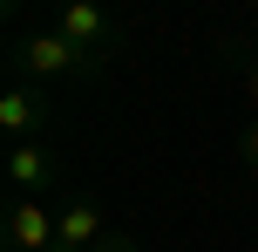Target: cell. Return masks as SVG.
I'll return each instance as SVG.
<instances>
[{"instance_id":"ba28073f","label":"cell","mask_w":258,"mask_h":252,"mask_svg":"<svg viewBox=\"0 0 258 252\" xmlns=\"http://www.w3.org/2000/svg\"><path fill=\"white\" fill-rule=\"evenodd\" d=\"M95 252H143V245H136V239H122V232H109V239L95 245Z\"/></svg>"},{"instance_id":"277c9868","label":"cell","mask_w":258,"mask_h":252,"mask_svg":"<svg viewBox=\"0 0 258 252\" xmlns=\"http://www.w3.org/2000/svg\"><path fill=\"white\" fill-rule=\"evenodd\" d=\"M48 95L34 89V82H14L7 95H0V130L14 136V143H41V123H48Z\"/></svg>"},{"instance_id":"9c48e42d","label":"cell","mask_w":258,"mask_h":252,"mask_svg":"<svg viewBox=\"0 0 258 252\" xmlns=\"http://www.w3.org/2000/svg\"><path fill=\"white\" fill-rule=\"evenodd\" d=\"M245 89H251V103H258V55L245 62Z\"/></svg>"},{"instance_id":"8992f818","label":"cell","mask_w":258,"mask_h":252,"mask_svg":"<svg viewBox=\"0 0 258 252\" xmlns=\"http://www.w3.org/2000/svg\"><path fill=\"white\" fill-rule=\"evenodd\" d=\"M102 239H109V218H102V205L75 198V205L61 212V245H54V252H95Z\"/></svg>"},{"instance_id":"7a4b0ae2","label":"cell","mask_w":258,"mask_h":252,"mask_svg":"<svg viewBox=\"0 0 258 252\" xmlns=\"http://www.w3.org/2000/svg\"><path fill=\"white\" fill-rule=\"evenodd\" d=\"M54 34H61V41H75V48L89 55L95 68H102L109 55H116V41H122V27L109 21L102 7H89V0H68V7L54 14Z\"/></svg>"},{"instance_id":"6da1fadb","label":"cell","mask_w":258,"mask_h":252,"mask_svg":"<svg viewBox=\"0 0 258 252\" xmlns=\"http://www.w3.org/2000/svg\"><path fill=\"white\" fill-rule=\"evenodd\" d=\"M61 75H95V62L75 48V41H61L48 27V34H21L14 41V82H61Z\"/></svg>"},{"instance_id":"52a82bcc","label":"cell","mask_w":258,"mask_h":252,"mask_svg":"<svg viewBox=\"0 0 258 252\" xmlns=\"http://www.w3.org/2000/svg\"><path fill=\"white\" fill-rule=\"evenodd\" d=\"M238 164H245V171H258V123H245V130H238Z\"/></svg>"},{"instance_id":"3957f363","label":"cell","mask_w":258,"mask_h":252,"mask_svg":"<svg viewBox=\"0 0 258 252\" xmlns=\"http://www.w3.org/2000/svg\"><path fill=\"white\" fill-rule=\"evenodd\" d=\"M61 245V212H48L41 198L7 205V252H54Z\"/></svg>"},{"instance_id":"5b68a950","label":"cell","mask_w":258,"mask_h":252,"mask_svg":"<svg viewBox=\"0 0 258 252\" xmlns=\"http://www.w3.org/2000/svg\"><path fill=\"white\" fill-rule=\"evenodd\" d=\"M7 177H14L21 198H41V191L61 177V157H54L48 143H14V150H7Z\"/></svg>"}]
</instances>
